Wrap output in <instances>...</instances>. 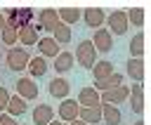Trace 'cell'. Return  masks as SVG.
Listing matches in <instances>:
<instances>
[{"mask_svg":"<svg viewBox=\"0 0 151 125\" xmlns=\"http://www.w3.org/2000/svg\"><path fill=\"white\" fill-rule=\"evenodd\" d=\"M127 99H130L132 111H134L137 116H142V113H144V87H142V83H134V85L130 87Z\"/></svg>","mask_w":151,"mask_h":125,"instance_id":"cell-10","label":"cell"},{"mask_svg":"<svg viewBox=\"0 0 151 125\" xmlns=\"http://www.w3.org/2000/svg\"><path fill=\"white\" fill-rule=\"evenodd\" d=\"M73 64H76L73 52H59V54L54 57V71H57V75H61V73L71 71V68H73Z\"/></svg>","mask_w":151,"mask_h":125,"instance_id":"cell-17","label":"cell"},{"mask_svg":"<svg viewBox=\"0 0 151 125\" xmlns=\"http://www.w3.org/2000/svg\"><path fill=\"white\" fill-rule=\"evenodd\" d=\"M109 28V33L111 35H123V33H127V28H130V24H127V17H125V9H116V12H111L109 17H106V21H104Z\"/></svg>","mask_w":151,"mask_h":125,"instance_id":"cell-3","label":"cell"},{"mask_svg":"<svg viewBox=\"0 0 151 125\" xmlns=\"http://www.w3.org/2000/svg\"><path fill=\"white\" fill-rule=\"evenodd\" d=\"M99 111H101V120H104L106 125H118L120 118H123L120 108L113 106V104H99Z\"/></svg>","mask_w":151,"mask_h":125,"instance_id":"cell-15","label":"cell"},{"mask_svg":"<svg viewBox=\"0 0 151 125\" xmlns=\"http://www.w3.org/2000/svg\"><path fill=\"white\" fill-rule=\"evenodd\" d=\"M127 94H130V87L118 85V87H113V90H109V92H101L99 99H101V104H113V106H118L120 101L127 99Z\"/></svg>","mask_w":151,"mask_h":125,"instance_id":"cell-8","label":"cell"},{"mask_svg":"<svg viewBox=\"0 0 151 125\" xmlns=\"http://www.w3.org/2000/svg\"><path fill=\"white\" fill-rule=\"evenodd\" d=\"M134 125H144V120H142V118H139V120H137V123H134Z\"/></svg>","mask_w":151,"mask_h":125,"instance_id":"cell-35","label":"cell"},{"mask_svg":"<svg viewBox=\"0 0 151 125\" xmlns=\"http://www.w3.org/2000/svg\"><path fill=\"white\" fill-rule=\"evenodd\" d=\"M52 38H54V42H57V45H59V42H61V45H64V42H68V40L73 38V35H71V26H66V24H61V21H59V24H57V28L52 31Z\"/></svg>","mask_w":151,"mask_h":125,"instance_id":"cell-26","label":"cell"},{"mask_svg":"<svg viewBox=\"0 0 151 125\" xmlns=\"http://www.w3.org/2000/svg\"><path fill=\"white\" fill-rule=\"evenodd\" d=\"M19 12V24L21 26H26V24H31V17H33V9L31 7H24V9H17Z\"/></svg>","mask_w":151,"mask_h":125,"instance_id":"cell-29","label":"cell"},{"mask_svg":"<svg viewBox=\"0 0 151 125\" xmlns=\"http://www.w3.org/2000/svg\"><path fill=\"white\" fill-rule=\"evenodd\" d=\"M78 111H80V106H78V101L76 99H61V104H59V120L61 123H73V120H78Z\"/></svg>","mask_w":151,"mask_h":125,"instance_id":"cell-7","label":"cell"},{"mask_svg":"<svg viewBox=\"0 0 151 125\" xmlns=\"http://www.w3.org/2000/svg\"><path fill=\"white\" fill-rule=\"evenodd\" d=\"M101 99H99V92L94 87H83L80 94H78V106L80 108H92V106H99Z\"/></svg>","mask_w":151,"mask_h":125,"instance_id":"cell-12","label":"cell"},{"mask_svg":"<svg viewBox=\"0 0 151 125\" xmlns=\"http://www.w3.org/2000/svg\"><path fill=\"white\" fill-rule=\"evenodd\" d=\"M7 101H9V92H7L5 87H0V113H5V108H7Z\"/></svg>","mask_w":151,"mask_h":125,"instance_id":"cell-30","label":"cell"},{"mask_svg":"<svg viewBox=\"0 0 151 125\" xmlns=\"http://www.w3.org/2000/svg\"><path fill=\"white\" fill-rule=\"evenodd\" d=\"M90 71H92V75H94V83H99V80H104L106 75H111L116 68H113V64H111L109 59H99V61H94V66H92Z\"/></svg>","mask_w":151,"mask_h":125,"instance_id":"cell-19","label":"cell"},{"mask_svg":"<svg viewBox=\"0 0 151 125\" xmlns=\"http://www.w3.org/2000/svg\"><path fill=\"white\" fill-rule=\"evenodd\" d=\"M125 71L132 78V83H142L144 80V59H127Z\"/></svg>","mask_w":151,"mask_h":125,"instance_id":"cell-18","label":"cell"},{"mask_svg":"<svg viewBox=\"0 0 151 125\" xmlns=\"http://www.w3.org/2000/svg\"><path fill=\"white\" fill-rule=\"evenodd\" d=\"M47 92L54 97V99H66L68 97V92H71V85H68V80L66 78H52L50 80V85H47Z\"/></svg>","mask_w":151,"mask_h":125,"instance_id":"cell-9","label":"cell"},{"mask_svg":"<svg viewBox=\"0 0 151 125\" xmlns=\"http://www.w3.org/2000/svg\"><path fill=\"white\" fill-rule=\"evenodd\" d=\"M17 40H19L21 45H26V47L35 45V42H38V26H35V24H26V26H21V28L17 31Z\"/></svg>","mask_w":151,"mask_h":125,"instance_id":"cell-13","label":"cell"},{"mask_svg":"<svg viewBox=\"0 0 151 125\" xmlns=\"http://www.w3.org/2000/svg\"><path fill=\"white\" fill-rule=\"evenodd\" d=\"M80 19L90 26V28H101V24L106 21V14H104V9L101 7H85L83 12H80Z\"/></svg>","mask_w":151,"mask_h":125,"instance_id":"cell-4","label":"cell"},{"mask_svg":"<svg viewBox=\"0 0 151 125\" xmlns=\"http://www.w3.org/2000/svg\"><path fill=\"white\" fill-rule=\"evenodd\" d=\"M38 50H40V57L42 59H47V57H57L59 54V45L54 42V38L52 35H47V38H38Z\"/></svg>","mask_w":151,"mask_h":125,"instance_id":"cell-16","label":"cell"},{"mask_svg":"<svg viewBox=\"0 0 151 125\" xmlns=\"http://www.w3.org/2000/svg\"><path fill=\"white\" fill-rule=\"evenodd\" d=\"M73 59H78V64H80L83 68H92L94 61H97V50H94L92 40H80L78 47H76Z\"/></svg>","mask_w":151,"mask_h":125,"instance_id":"cell-1","label":"cell"},{"mask_svg":"<svg viewBox=\"0 0 151 125\" xmlns=\"http://www.w3.org/2000/svg\"><path fill=\"white\" fill-rule=\"evenodd\" d=\"M0 125H19L12 116H7V113H0Z\"/></svg>","mask_w":151,"mask_h":125,"instance_id":"cell-31","label":"cell"},{"mask_svg":"<svg viewBox=\"0 0 151 125\" xmlns=\"http://www.w3.org/2000/svg\"><path fill=\"white\" fill-rule=\"evenodd\" d=\"M144 33H137V35H132L130 38V54H132V59H144Z\"/></svg>","mask_w":151,"mask_h":125,"instance_id":"cell-25","label":"cell"},{"mask_svg":"<svg viewBox=\"0 0 151 125\" xmlns=\"http://www.w3.org/2000/svg\"><path fill=\"white\" fill-rule=\"evenodd\" d=\"M47 125H64L61 120H52V123H47Z\"/></svg>","mask_w":151,"mask_h":125,"instance_id":"cell-34","label":"cell"},{"mask_svg":"<svg viewBox=\"0 0 151 125\" xmlns=\"http://www.w3.org/2000/svg\"><path fill=\"white\" fill-rule=\"evenodd\" d=\"M26 71H28L33 78H38V75H45V73H47V59H42L40 54H38V57H31V59H28V66H26Z\"/></svg>","mask_w":151,"mask_h":125,"instance_id":"cell-22","label":"cell"},{"mask_svg":"<svg viewBox=\"0 0 151 125\" xmlns=\"http://www.w3.org/2000/svg\"><path fill=\"white\" fill-rule=\"evenodd\" d=\"M78 120L85 123V125H97V123H101V111H99V106L80 108V111H78Z\"/></svg>","mask_w":151,"mask_h":125,"instance_id":"cell-21","label":"cell"},{"mask_svg":"<svg viewBox=\"0 0 151 125\" xmlns=\"http://www.w3.org/2000/svg\"><path fill=\"white\" fill-rule=\"evenodd\" d=\"M0 40H2L5 45L14 47V42H17V31L9 28V26H2V31H0Z\"/></svg>","mask_w":151,"mask_h":125,"instance_id":"cell-28","label":"cell"},{"mask_svg":"<svg viewBox=\"0 0 151 125\" xmlns=\"http://www.w3.org/2000/svg\"><path fill=\"white\" fill-rule=\"evenodd\" d=\"M2 26H5V17H2V12H0V31H2Z\"/></svg>","mask_w":151,"mask_h":125,"instance_id":"cell-33","label":"cell"},{"mask_svg":"<svg viewBox=\"0 0 151 125\" xmlns=\"http://www.w3.org/2000/svg\"><path fill=\"white\" fill-rule=\"evenodd\" d=\"M64 125H85V123H80V120H73V123H64Z\"/></svg>","mask_w":151,"mask_h":125,"instance_id":"cell-32","label":"cell"},{"mask_svg":"<svg viewBox=\"0 0 151 125\" xmlns=\"http://www.w3.org/2000/svg\"><path fill=\"white\" fill-rule=\"evenodd\" d=\"M92 45H94V50H97V52L106 54V52H111V50H113V35L101 26V28H97V31H94V35H92Z\"/></svg>","mask_w":151,"mask_h":125,"instance_id":"cell-5","label":"cell"},{"mask_svg":"<svg viewBox=\"0 0 151 125\" xmlns=\"http://www.w3.org/2000/svg\"><path fill=\"white\" fill-rule=\"evenodd\" d=\"M5 59H7V66H9V71H17V73H21V71H26L31 54H28L24 47H9Z\"/></svg>","mask_w":151,"mask_h":125,"instance_id":"cell-2","label":"cell"},{"mask_svg":"<svg viewBox=\"0 0 151 125\" xmlns=\"http://www.w3.org/2000/svg\"><path fill=\"white\" fill-rule=\"evenodd\" d=\"M125 17H127V24H132V26H137V28L144 26V9H142V7H130V9H125Z\"/></svg>","mask_w":151,"mask_h":125,"instance_id":"cell-27","label":"cell"},{"mask_svg":"<svg viewBox=\"0 0 151 125\" xmlns=\"http://www.w3.org/2000/svg\"><path fill=\"white\" fill-rule=\"evenodd\" d=\"M17 94H19L24 101L35 99V97H38V85H35V80H33L31 75H21V78L17 80Z\"/></svg>","mask_w":151,"mask_h":125,"instance_id":"cell-6","label":"cell"},{"mask_svg":"<svg viewBox=\"0 0 151 125\" xmlns=\"http://www.w3.org/2000/svg\"><path fill=\"white\" fill-rule=\"evenodd\" d=\"M52 120H54V108L50 104H38L33 108V123L35 125H47Z\"/></svg>","mask_w":151,"mask_h":125,"instance_id":"cell-14","label":"cell"},{"mask_svg":"<svg viewBox=\"0 0 151 125\" xmlns=\"http://www.w3.org/2000/svg\"><path fill=\"white\" fill-rule=\"evenodd\" d=\"M57 24H59V14H57V9H52V7H45V9H40V17H38V26L40 28H45V31H54L57 28Z\"/></svg>","mask_w":151,"mask_h":125,"instance_id":"cell-11","label":"cell"},{"mask_svg":"<svg viewBox=\"0 0 151 125\" xmlns=\"http://www.w3.org/2000/svg\"><path fill=\"white\" fill-rule=\"evenodd\" d=\"M118 85H123V75H120L118 71H113L111 75H106L104 80H99V83L94 85V90H97V92H109V90H113V87H118Z\"/></svg>","mask_w":151,"mask_h":125,"instance_id":"cell-20","label":"cell"},{"mask_svg":"<svg viewBox=\"0 0 151 125\" xmlns=\"http://www.w3.org/2000/svg\"><path fill=\"white\" fill-rule=\"evenodd\" d=\"M5 113L7 116H21V113H26V101L19 97V94H9V101H7V108H5Z\"/></svg>","mask_w":151,"mask_h":125,"instance_id":"cell-23","label":"cell"},{"mask_svg":"<svg viewBox=\"0 0 151 125\" xmlns=\"http://www.w3.org/2000/svg\"><path fill=\"white\" fill-rule=\"evenodd\" d=\"M80 12H83V9H78V7H61V9H57L59 21H61V24H66V26L76 24V21L80 19Z\"/></svg>","mask_w":151,"mask_h":125,"instance_id":"cell-24","label":"cell"}]
</instances>
